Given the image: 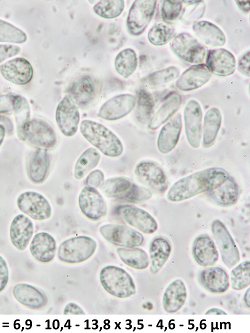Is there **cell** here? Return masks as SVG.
I'll use <instances>...</instances> for the list:
<instances>
[{"label":"cell","instance_id":"cell-1","mask_svg":"<svg viewBox=\"0 0 250 333\" xmlns=\"http://www.w3.org/2000/svg\"><path fill=\"white\" fill-rule=\"evenodd\" d=\"M229 176L220 168L200 170L176 182L169 189L167 198L172 202H180L201 193L208 192L222 184Z\"/></svg>","mask_w":250,"mask_h":333},{"label":"cell","instance_id":"cell-2","mask_svg":"<svg viewBox=\"0 0 250 333\" xmlns=\"http://www.w3.org/2000/svg\"><path fill=\"white\" fill-rule=\"evenodd\" d=\"M80 130L89 142L106 156L117 157L122 153L123 146L121 141L104 126L86 120L82 122Z\"/></svg>","mask_w":250,"mask_h":333},{"label":"cell","instance_id":"cell-3","mask_svg":"<svg viewBox=\"0 0 250 333\" xmlns=\"http://www.w3.org/2000/svg\"><path fill=\"white\" fill-rule=\"evenodd\" d=\"M104 288L110 294L118 298L130 297L136 292L132 276L123 268L114 266L104 267L100 274Z\"/></svg>","mask_w":250,"mask_h":333},{"label":"cell","instance_id":"cell-4","mask_svg":"<svg viewBox=\"0 0 250 333\" xmlns=\"http://www.w3.org/2000/svg\"><path fill=\"white\" fill-rule=\"evenodd\" d=\"M96 242L88 236H77L64 240L60 245L58 256L68 264L82 262L90 258L96 248Z\"/></svg>","mask_w":250,"mask_h":333},{"label":"cell","instance_id":"cell-5","mask_svg":"<svg viewBox=\"0 0 250 333\" xmlns=\"http://www.w3.org/2000/svg\"><path fill=\"white\" fill-rule=\"evenodd\" d=\"M100 232L105 240L117 246L132 248L141 246L144 241L141 233L122 224H106L100 227Z\"/></svg>","mask_w":250,"mask_h":333},{"label":"cell","instance_id":"cell-6","mask_svg":"<svg viewBox=\"0 0 250 333\" xmlns=\"http://www.w3.org/2000/svg\"><path fill=\"white\" fill-rule=\"evenodd\" d=\"M170 48L182 60L192 64L202 62L206 54V48L188 33L178 34L173 40Z\"/></svg>","mask_w":250,"mask_h":333},{"label":"cell","instance_id":"cell-7","mask_svg":"<svg viewBox=\"0 0 250 333\" xmlns=\"http://www.w3.org/2000/svg\"><path fill=\"white\" fill-rule=\"evenodd\" d=\"M212 232L224 264L228 268L234 266L240 260L238 250L225 225L220 220L212 224Z\"/></svg>","mask_w":250,"mask_h":333},{"label":"cell","instance_id":"cell-8","mask_svg":"<svg viewBox=\"0 0 250 333\" xmlns=\"http://www.w3.org/2000/svg\"><path fill=\"white\" fill-rule=\"evenodd\" d=\"M156 4L155 0L134 2L127 18V26L131 34L138 36L144 32L154 16Z\"/></svg>","mask_w":250,"mask_h":333},{"label":"cell","instance_id":"cell-9","mask_svg":"<svg viewBox=\"0 0 250 333\" xmlns=\"http://www.w3.org/2000/svg\"><path fill=\"white\" fill-rule=\"evenodd\" d=\"M20 210L34 220H42L50 218L52 208L48 201L41 194L28 191L20 194L17 200Z\"/></svg>","mask_w":250,"mask_h":333},{"label":"cell","instance_id":"cell-10","mask_svg":"<svg viewBox=\"0 0 250 333\" xmlns=\"http://www.w3.org/2000/svg\"><path fill=\"white\" fill-rule=\"evenodd\" d=\"M56 119L60 130L64 136H71L76 133L80 119V112L69 95L66 96L58 104Z\"/></svg>","mask_w":250,"mask_h":333},{"label":"cell","instance_id":"cell-11","mask_svg":"<svg viewBox=\"0 0 250 333\" xmlns=\"http://www.w3.org/2000/svg\"><path fill=\"white\" fill-rule=\"evenodd\" d=\"M121 218L130 226L146 234H151L158 228L155 219L146 210L130 204H123L116 208Z\"/></svg>","mask_w":250,"mask_h":333},{"label":"cell","instance_id":"cell-12","mask_svg":"<svg viewBox=\"0 0 250 333\" xmlns=\"http://www.w3.org/2000/svg\"><path fill=\"white\" fill-rule=\"evenodd\" d=\"M134 173L138 180L158 193L164 192L168 188V181L162 170L156 164L144 161L136 167Z\"/></svg>","mask_w":250,"mask_h":333},{"label":"cell","instance_id":"cell-13","mask_svg":"<svg viewBox=\"0 0 250 333\" xmlns=\"http://www.w3.org/2000/svg\"><path fill=\"white\" fill-rule=\"evenodd\" d=\"M184 117L185 131L187 140L194 148H198L202 138V112L199 103L191 100L186 104Z\"/></svg>","mask_w":250,"mask_h":333},{"label":"cell","instance_id":"cell-14","mask_svg":"<svg viewBox=\"0 0 250 333\" xmlns=\"http://www.w3.org/2000/svg\"><path fill=\"white\" fill-rule=\"evenodd\" d=\"M78 204L82 214L91 220H99L106 214V202L94 188L86 186L82 190L78 197Z\"/></svg>","mask_w":250,"mask_h":333},{"label":"cell","instance_id":"cell-15","mask_svg":"<svg viewBox=\"0 0 250 333\" xmlns=\"http://www.w3.org/2000/svg\"><path fill=\"white\" fill-rule=\"evenodd\" d=\"M26 140L35 146L50 148L56 145V136L48 123L42 119L34 118L28 125Z\"/></svg>","mask_w":250,"mask_h":333},{"label":"cell","instance_id":"cell-16","mask_svg":"<svg viewBox=\"0 0 250 333\" xmlns=\"http://www.w3.org/2000/svg\"><path fill=\"white\" fill-rule=\"evenodd\" d=\"M136 104V97L130 94H122L107 100L101 106L98 116L108 120H114L128 114Z\"/></svg>","mask_w":250,"mask_h":333},{"label":"cell","instance_id":"cell-17","mask_svg":"<svg viewBox=\"0 0 250 333\" xmlns=\"http://www.w3.org/2000/svg\"><path fill=\"white\" fill-rule=\"evenodd\" d=\"M0 72L7 80L24 85L32 78L33 70L29 62L23 58H16L0 66Z\"/></svg>","mask_w":250,"mask_h":333},{"label":"cell","instance_id":"cell-18","mask_svg":"<svg viewBox=\"0 0 250 333\" xmlns=\"http://www.w3.org/2000/svg\"><path fill=\"white\" fill-rule=\"evenodd\" d=\"M206 66L211 72L219 76H228L232 74L236 67L234 55L224 48L208 50L206 56Z\"/></svg>","mask_w":250,"mask_h":333},{"label":"cell","instance_id":"cell-19","mask_svg":"<svg viewBox=\"0 0 250 333\" xmlns=\"http://www.w3.org/2000/svg\"><path fill=\"white\" fill-rule=\"evenodd\" d=\"M211 76L212 72L206 64L194 65L182 72L176 86L182 91L192 90L206 84Z\"/></svg>","mask_w":250,"mask_h":333},{"label":"cell","instance_id":"cell-20","mask_svg":"<svg viewBox=\"0 0 250 333\" xmlns=\"http://www.w3.org/2000/svg\"><path fill=\"white\" fill-rule=\"evenodd\" d=\"M192 252L196 262L203 267L214 266L219 258L213 240L206 234L199 236L194 240Z\"/></svg>","mask_w":250,"mask_h":333},{"label":"cell","instance_id":"cell-21","mask_svg":"<svg viewBox=\"0 0 250 333\" xmlns=\"http://www.w3.org/2000/svg\"><path fill=\"white\" fill-rule=\"evenodd\" d=\"M34 232L32 220L22 214L14 218L10 226V234L12 244L19 250H24Z\"/></svg>","mask_w":250,"mask_h":333},{"label":"cell","instance_id":"cell-22","mask_svg":"<svg viewBox=\"0 0 250 333\" xmlns=\"http://www.w3.org/2000/svg\"><path fill=\"white\" fill-rule=\"evenodd\" d=\"M200 279L204 288L211 293L224 292L230 286L228 275L220 267H210L202 270Z\"/></svg>","mask_w":250,"mask_h":333},{"label":"cell","instance_id":"cell-23","mask_svg":"<svg viewBox=\"0 0 250 333\" xmlns=\"http://www.w3.org/2000/svg\"><path fill=\"white\" fill-rule=\"evenodd\" d=\"M56 249V240L52 236L46 232L35 234L30 246L33 257L42 263L49 262L53 260Z\"/></svg>","mask_w":250,"mask_h":333},{"label":"cell","instance_id":"cell-24","mask_svg":"<svg viewBox=\"0 0 250 333\" xmlns=\"http://www.w3.org/2000/svg\"><path fill=\"white\" fill-rule=\"evenodd\" d=\"M16 300L23 306L32 310L44 306L48 302L46 296L34 286L25 283L16 284L12 290Z\"/></svg>","mask_w":250,"mask_h":333},{"label":"cell","instance_id":"cell-25","mask_svg":"<svg viewBox=\"0 0 250 333\" xmlns=\"http://www.w3.org/2000/svg\"><path fill=\"white\" fill-rule=\"evenodd\" d=\"M182 128V117L178 114L162 128L157 142L158 148L162 153H168L176 146Z\"/></svg>","mask_w":250,"mask_h":333},{"label":"cell","instance_id":"cell-26","mask_svg":"<svg viewBox=\"0 0 250 333\" xmlns=\"http://www.w3.org/2000/svg\"><path fill=\"white\" fill-rule=\"evenodd\" d=\"M50 161L46 148H38L30 156L28 166L30 180L35 184L43 182L50 168Z\"/></svg>","mask_w":250,"mask_h":333},{"label":"cell","instance_id":"cell-27","mask_svg":"<svg viewBox=\"0 0 250 333\" xmlns=\"http://www.w3.org/2000/svg\"><path fill=\"white\" fill-rule=\"evenodd\" d=\"M187 292L184 282L176 279L172 282L166 288L162 299L164 308L169 313L179 310L184 305Z\"/></svg>","mask_w":250,"mask_h":333},{"label":"cell","instance_id":"cell-28","mask_svg":"<svg viewBox=\"0 0 250 333\" xmlns=\"http://www.w3.org/2000/svg\"><path fill=\"white\" fill-rule=\"evenodd\" d=\"M239 193V188L236 182L230 176L220 186L208 192L209 197L222 206H228L235 204L238 200Z\"/></svg>","mask_w":250,"mask_h":333},{"label":"cell","instance_id":"cell-29","mask_svg":"<svg viewBox=\"0 0 250 333\" xmlns=\"http://www.w3.org/2000/svg\"><path fill=\"white\" fill-rule=\"evenodd\" d=\"M70 96L78 105H85L94 97L96 86L92 78L84 75L76 78L69 88Z\"/></svg>","mask_w":250,"mask_h":333},{"label":"cell","instance_id":"cell-30","mask_svg":"<svg viewBox=\"0 0 250 333\" xmlns=\"http://www.w3.org/2000/svg\"><path fill=\"white\" fill-rule=\"evenodd\" d=\"M192 29L196 36L206 44L212 47L220 46L226 42L222 31L216 25L206 21L196 22Z\"/></svg>","mask_w":250,"mask_h":333},{"label":"cell","instance_id":"cell-31","mask_svg":"<svg viewBox=\"0 0 250 333\" xmlns=\"http://www.w3.org/2000/svg\"><path fill=\"white\" fill-rule=\"evenodd\" d=\"M181 100V97L178 94H170L149 120L148 128L154 130L166 122L178 110Z\"/></svg>","mask_w":250,"mask_h":333},{"label":"cell","instance_id":"cell-32","mask_svg":"<svg viewBox=\"0 0 250 333\" xmlns=\"http://www.w3.org/2000/svg\"><path fill=\"white\" fill-rule=\"evenodd\" d=\"M171 246L168 240L162 237L153 239L150 246L151 260L150 272L156 274L168 260L171 252Z\"/></svg>","mask_w":250,"mask_h":333},{"label":"cell","instance_id":"cell-33","mask_svg":"<svg viewBox=\"0 0 250 333\" xmlns=\"http://www.w3.org/2000/svg\"><path fill=\"white\" fill-rule=\"evenodd\" d=\"M14 110L18 136L20 140H24L26 130L30 122V108L28 100L20 96H16Z\"/></svg>","mask_w":250,"mask_h":333},{"label":"cell","instance_id":"cell-34","mask_svg":"<svg viewBox=\"0 0 250 333\" xmlns=\"http://www.w3.org/2000/svg\"><path fill=\"white\" fill-rule=\"evenodd\" d=\"M222 123V116L218 109L212 108L206 112L204 118V145H210L215 140Z\"/></svg>","mask_w":250,"mask_h":333},{"label":"cell","instance_id":"cell-35","mask_svg":"<svg viewBox=\"0 0 250 333\" xmlns=\"http://www.w3.org/2000/svg\"><path fill=\"white\" fill-rule=\"evenodd\" d=\"M116 252L120 260L132 268L144 270L149 264L148 255L142 248H117Z\"/></svg>","mask_w":250,"mask_h":333},{"label":"cell","instance_id":"cell-36","mask_svg":"<svg viewBox=\"0 0 250 333\" xmlns=\"http://www.w3.org/2000/svg\"><path fill=\"white\" fill-rule=\"evenodd\" d=\"M133 184L124 178H110L102 184L100 190L108 198L122 199L128 192Z\"/></svg>","mask_w":250,"mask_h":333},{"label":"cell","instance_id":"cell-37","mask_svg":"<svg viewBox=\"0 0 250 333\" xmlns=\"http://www.w3.org/2000/svg\"><path fill=\"white\" fill-rule=\"evenodd\" d=\"M100 156L96 149L90 148L86 150L78 160L74 168V177L80 180L98 164Z\"/></svg>","mask_w":250,"mask_h":333},{"label":"cell","instance_id":"cell-38","mask_svg":"<svg viewBox=\"0 0 250 333\" xmlns=\"http://www.w3.org/2000/svg\"><path fill=\"white\" fill-rule=\"evenodd\" d=\"M135 116L142 124H146L150 118L153 112L154 101L152 95L144 90L138 92Z\"/></svg>","mask_w":250,"mask_h":333},{"label":"cell","instance_id":"cell-39","mask_svg":"<svg viewBox=\"0 0 250 333\" xmlns=\"http://www.w3.org/2000/svg\"><path fill=\"white\" fill-rule=\"evenodd\" d=\"M114 65L117 72L122 77L127 78L135 70L137 66V57L134 50L126 48L118 54Z\"/></svg>","mask_w":250,"mask_h":333},{"label":"cell","instance_id":"cell-40","mask_svg":"<svg viewBox=\"0 0 250 333\" xmlns=\"http://www.w3.org/2000/svg\"><path fill=\"white\" fill-rule=\"evenodd\" d=\"M174 32L172 26L168 22H160L155 24L148 32V39L156 46H162L172 38Z\"/></svg>","mask_w":250,"mask_h":333},{"label":"cell","instance_id":"cell-41","mask_svg":"<svg viewBox=\"0 0 250 333\" xmlns=\"http://www.w3.org/2000/svg\"><path fill=\"white\" fill-rule=\"evenodd\" d=\"M232 288L236 290H242L250 284V262L246 260L235 267L230 273Z\"/></svg>","mask_w":250,"mask_h":333},{"label":"cell","instance_id":"cell-42","mask_svg":"<svg viewBox=\"0 0 250 333\" xmlns=\"http://www.w3.org/2000/svg\"><path fill=\"white\" fill-rule=\"evenodd\" d=\"M124 6L122 0H104L99 2L94 7L98 15L106 18H113L118 16Z\"/></svg>","mask_w":250,"mask_h":333},{"label":"cell","instance_id":"cell-43","mask_svg":"<svg viewBox=\"0 0 250 333\" xmlns=\"http://www.w3.org/2000/svg\"><path fill=\"white\" fill-rule=\"evenodd\" d=\"M26 33L14 26L0 20V42L21 44L25 42Z\"/></svg>","mask_w":250,"mask_h":333},{"label":"cell","instance_id":"cell-44","mask_svg":"<svg viewBox=\"0 0 250 333\" xmlns=\"http://www.w3.org/2000/svg\"><path fill=\"white\" fill-rule=\"evenodd\" d=\"M179 74L177 68L170 66L150 74L146 78L144 82L150 86H158L174 80Z\"/></svg>","mask_w":250,"mask_h":333},{"label":"cell","instance_id":"cell-45","mask_svg":"<svg viewBox=\"0 0 250 333\" xmlns=\"http://www.w3.org/2000/svg\"><path fill=\"white\" fill-rule=\"evenodd\" d=\"M187 6L184 8L182 18L184 22L192 23L200 19L203 15L205 5L202 0H184Z\"/></svg>","mask_w":250,"mask_h":333},{"label":"cell","instance_id":"cell-46","mask_svg":"<svg viewBox=\"0 0 250 333\" xmlns=\"http://www.w3.org/2000/svg\"><path fill=\"white\" fill-rule=\"evenodd\" d=\"M182 7V0H164L161 7V15L166 22L176 20Z\"/></svg>","mask_w":250,"mask_h":333},{"label":"cell","instance_id":"cell-47","mask_svg":"<svg viewBox=\"0 0 250 333\" xmlns=\"http://www.w3.org/2000/svg\"><path fill=\"white\" fill-rule=\"evenodd\" d=\"M152 196V192L146 188L133 184L122 200L132 204H140L148 200Z\"/></svg>","mask_w":250,"mask_h":333},{"label":"cell","instance_id":"cell-48","mask_svg":"<svg viewBox=\"0 0 250 333\" xmlns=\"http://www.w3.org/2000/svg\"><path fill=\"white\" fill-rule=\"evenodd\" d=\"M16 98L13 94L0 95V114L9 113L14 110Z\"/></svg>","mask_w":250,"mask_h":333},{"label":"cell","instance_id":"cell-49","mask_svg":"<svg viewBox=\"0 0 250 333\" xmlns=\"http://www.w3.org/2000/svg\"><path fill=\"white\" fill-rule=\"evenodd\" d=\"M20 48L17 46L4 44H0V63L6 59L18 54Z\"/></svg>","mask_w":250,"mask_h":333},{"label":"cell","instance_id":"cell-50","mask_svg":"<svg viewBox=\"0 0 250 333\" xmlns=\"http://www.w3.org/2000/svg\"><path fill=\"white\" fill-rule=\"evenodd\" d=\"M104 179V173L100 170H96L91 172L87 176L86 184L92 188L98 187Z\"/></svg>","mask_w":250,"mask_h":333},{"label":"cell","instance_id":"cell-51","mask_svg":"<svg viewBox=\"0 0 250 333\" xmlns=\"http://www.w3.org/2000/svg\"><path fill=\"white\" fill-rule=\"evenodd\" d=\"M8 281V269L5 260L0 256V292L5 288Z\"/></svg>","mask_w":250,"mask_h":333},{"label":"cell","instance_id":"cell-52","mask_svg":"<svg viewBox=\"0 0 250 333\" xmlns=\"http://www.w3.org/2000/svg\"><path fill=\"white\" fill-rule=\"evenodd\" d=\"M238 70L244 74L250 76V51L245 52L238 62Z\"/></svg>","mask_w":250,"mask_h":333},{"label":"cell","instance_id":"cell-53","mask_svg":"<svg viewBox=\"0 0 250 333\" xmlns=\"http://www.w3.org/2000/svg\"><path fill=\"white\" fill-rule=\"evenodd\" d=\"M64 314H85L83 310L77 304L70 302L65 307L64 310Z\"/></svg>","mask_w":250,"mask_h":333},{"label":"cell","instance_id":"cell-54","mask_svg":"<svg viewBox=\"0 0 250 333\" xmlns=\"http://www.w3.org/2000/svg\"><path fill=\"white\" fill-rule=\"evenodd\" d=\"M239 8L244 12L250 10V0H236Z\"/></svg>","mask_w":250,"mask_h":333},{"label":"cell","instance_id":"cell-55","mask_svg":"<svg viewBox=\"0 0 250 333\" xmlns=\"http://www.w3.org/2000/svg\"><path fill=\"white\" fill-rule=\"evenodd\" d=\"M206 314H227L224 310L218 308H212L208 310L206 312Z\"/></svg>","mask_w":250,"mask_h":333},{"label":"cell","instance_id":"cell-56","mask_svg":"<svg viewBox=\"0 0 250 333\" xmlns=\"http://www.w3.org/2000/svg\"><path fill=\"white\" fill-rule=\"evenodd\" d=\"M5 132L6 130L4 126L0 124V146L4 138Z\"/></svg>","mask_w":250,"mask_h":333},{"label":"cell","instance_id":"cell-57","mask_svg":"<svg viewBox=\"0 0 250 333\" xmlns=\"http://www.w3.org/2000/svg\"><path fill=\"white\" fill-rule=\"evenodd\" d=\"M250 288H248L244 296V301L247 306L250 307Z\"/></svg>","mask_w":250,"mask_h":333}]
</instances>
